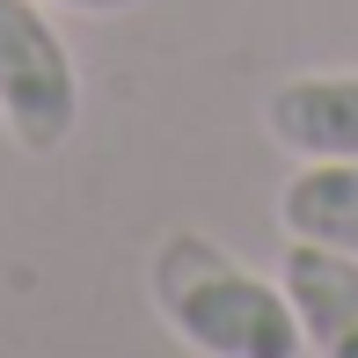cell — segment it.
Here are the masks:
<instances>
[{"mask_svg": "<svg viewBox=\"0 0 358 358\" xmlns=\"http://www.w3.org/2000/svg\"><path fill=\"white\" fill-rule=\"evenodd\" d=\"M146 292L154 315L169 322V336L183 351L205 358H300V322L278 278H264L256 264H241L227 241L176 227L146 256Z\"/></svg>", "mask_w": 358, "mask_h": 358, "instance_id": "obj_1", "label": "cell"}, {"mask_svg": "<svg viewBox=\"0 0 358 358\" xmlns=\"http://www.w3.org/2000/svg\"><path fill=\"white\" fill-rule=\"evenodd\" d=\"M0 124L22 154H59L80 124V59L44 0H0Z\"/></svg>", "mask_w": 358, "mask_h": 358, "instance_id": "obj_2", "label": "cell"}, {"mask_svg": "<svg viewBox=\"0 0 358 358\" xmlns=\"http://www.w3.org/2000/svg\"><path fill=\"white\" fill-rule=\"evenodd\" d=\"M278 285L292 300V322H300V351H315V358H358V256L285 234Z\"/></svg>", "mask_w": 358, "mask_h": 358, "instance_id": "obj_3", "label": "cell"}, {"mask_svg": "<svg viewBox=\"0 0 358 358\" xmlns=\"http://www.w3.org/2000/svg\"><path fill=\"white\" fill-rule=\"evenodd\" d=\"M264 132L292 161H358V66L278 80L264 95Z\"/></svg>", "mask_w": 358, "mask_h": 358, "instance_id": "obj_4", "label": "cell"}, {"mask_svg": "<svg viewBox=\"0 0 358 358\" xmlns=\"http://www.w3.org/2000/svg\"><path fill=\"white\" fill-rule=\"evenodd\" d=\"M278 227L292 241L358 256V161H300L278 190Z\"/></svg>", "mask_w": 358, "mask_h": 358, "instance_id": "obj_5", "label": "cell"}, {"mask_svg": "<svg viewBox=\"0 0 358 358\" xmlns=\"http://www.w3.org/2000/svg\"><path fill=\"white\" fill-rule=\"evenodd\" d=\"M44 8H66V15H124L139 0H44Z\"/></svg>", "mask_w": 358, "mask_h": 358, "instance_id": "obj_6", "label": "cell"}]
</instances>
